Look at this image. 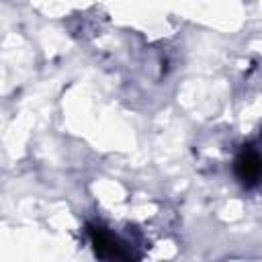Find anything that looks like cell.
<instances>
[{
	"mask_svg": "<svg viewBox=\"0 0 262 262\" xmlns=\"http://www.w3.org/2000/svg\"><path fill=\"white\" fill-rule=\"evenodd\" d=\"M88 235H90V242H92V248H94L96 256L106 258V260H129L131 258V252L104 227L90 225Z\"/></svg>",
	"mask_w": 262,
	"mask_h": 262,
	"instance_id": "1",
	"label": "cell"
},
{
	"mask_svg": "<svg viewBox=\"0 0 262 262\" xmlns=\"http://www.w3.org/2000/svg\"><path fill=\"white\" fill-rule=\"evenodd\" d=\"M233 170H235V176L237 180L244 184V186H254L262 180V154L252 149V147H246L239 151V156L235 158V164H233Z\"/></svg>",
	"mask_w": 262,
	"mask_h": 262,
	"instance_id": "2",
	"label": "cell"
}]
</instances>
